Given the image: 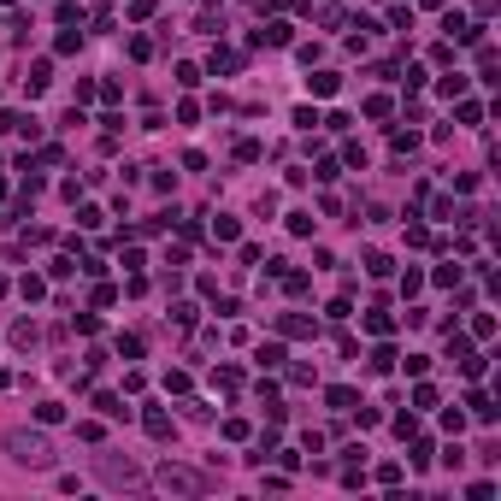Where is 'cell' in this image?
<instances>
[{
	"label": "cell",
	"instance_id": "ac0fdd59",
	"mask_svg": "<svg viewBox=\"0 0 501 501\" xmlns=\"http://www.w3.org/2000/svg\"><path fill=\"white\" fill-rule=\"evenodd\" d=\"M18 289H24V301H42V295H47V283H42V278H24Z\"/></svg>",
	"mask_w": 501,
	"mask_h": 501
},
{
	"label": "cell",
	"instance_id": "7402d4cb",
	"mask_svg": "<svg viewBox=\"0 0 501 501\" xmlns=\"http://www.w3.org/2000/svg\"><path fill=\"white\" fill-rule=\"evenodd\" d=\"M18 124H24V118H18V112H6V106H0V130H18Z\"/></svg>",
	"mask_w": 501,
	"mask_h": 501
},
{
	"label": "cell",
	"instance_id": "603a6c76",
	"mask_svg": "<svg viewBox=\"0 0 501 501\" xmlns=\"http://www.w3.org/2000/svg\"><path fill=\"white\" fill-rule=\"evenodd\" d=\"M0 6H12V0H0Z\"/></svg>",
	"mask_w": 501,
	"mask_h": 501
},
{
	"label": "cell",
	"instance_id": "ba28073f",
	"mask_svg": "<svg viewBox=\"0 0 501 501\" xmlns=\"http://www.w3.org/2000/svg\"><path fill=\"white\" fill-rule=\"evenodd\" d=\"M47 77H53V65H47V59H36V65H29V77H24V83H29V95H42V88H47Z\"/></svg>",
	"mask_w": 501,
	"mask_h": 501
},
{
	"label": "cell",
	"instance_id": "9c48e42d",
	"mask_svg": "<svg viewBox=\"0 0 501 501\" xmlns=\"http://www.w3.org/2000/svg\"><path fill=\"white\" fill-rule=\"evenodd\" d=\"M254 360H260L265 371H278V366H283V348H278V342H260V348H254Z\"/></svg>",
	"mask_w": 501,
	"mask_h": 501
},
{
	"label": "cell",
	"instance_id": "ffe728a7",
	"mask_svg": "<svg viewBox=\"0 0 501 501\" xmlns=\"http://www.w3.org/2000/svg\"><path fill=\"white\" fill-rule=\"evenodd\" d=\"M324 401H330V407H337V413H348V407H354V389H330V395H324Z\"/></svg>",
	"mask_w": 501,
	"mask_h": 501
},
{
	"label": "cell",
	"instance_id": "7c38bea8",
	"mask_svg": "<svg viewBox=\"0 0 501 501\" xmlns=\"http://www.w3.org/2000/svg\"><path fill=\"white\" fill-rule=\"evenodd\" d=\"M466 401H472V413H478V419H484V425H489V419H496V407H489V395H484V389H472Z\"/></svg>",
	"mask_w": 501,
	"mask_h": 501
},
{
	"label": "cell",
	"instance_id": "44dd1931",
	"mask_svg": "<svg viewBox=\"0 0 501 501\" xmlns=\"http://www.w3.org/2000/svg\"><path fill=\"white\" fill-rule=\"evenodd\" d=\"M389 24H395V29H413V6H389Z\"/></svg>",
	"mask_w": 501,
	"mask_h": 501
},
{
	"label": "cell",
	"instance_id": "3957f363",
	"mask_svg": "<svg viewBox=\"0 0 501 501\" xmlns=\"http://www.w3.org/2000/svg\"><path fill=\"white\" fill-rule=\"evenodd\" d=\"M95 472H101V484H112V489H136L142 484V466H136L130 454H101Z\"/></svg>",
	"mask_w": 501,
	"mask_h": 501
},
{
	"label": "cell",
	"instance_id": "8992f818",
	"mask_svg": "<svg viewBox=\"0 0 501 501\" xmlns=\"http://www.w3.org/2000/svg\"><path fill=\"white\" fill-rule=\"evenodd\" d=\"M278 330H283V337H313L319 324H313V319H301V313H289V319H278Z\"/></svg>",
	"mask_w": 501,
	"mask_h": 501
},
{
	"label": "cell",
	"instance_id": "6da1fadb",
	"mask_svg": "<svg viewBox=\"0 0 501 501\" xmlns=\"http://www.w3.org/2000/svg\"><path fill=\"white\" fill-rule=\"evenodd\" d=\"M154 484H160L165 496H206V489H212V478H206V472H195V466H177V460H165V466L154 472Z\"/></svg>",
	"mask_w": 501,
	"mask_h": 501
},
{
	"label": "cell",
	"instance_id": "30bf717a",
	"mask_svg": "<svg viewBox=\"0 0 501 501\" xmlns=\"http://www.w3.org/2000/svg\"><path fill=\"white\" fill-rule=\"evenodd\" d=\"M366 330H371V337H389V330H395V319H389V313H366Z\"/></svg>",
	"mask_w": 501,
	"mask_h": 501
},
{
	"label": "cell",
	"instance_id": "9a60e30c",
	"mask_svg": "<svg viewBox=\"0 0 501 501\" xmlns=\"http://www.w3.org/2000/svg\"><path fill=\"white\" fill-rule=\"evenodd\" d=\"M472 337L489 342V337H496V319H489V313H478V319H472Z\"/></svg>",
	"mask_w": 501,
	"mask_h": 501
},
{
	"label": "cell",
	"instance_id": "4fadbf2b",
	"mask_svg": "<svg viewBox=\"0 0 501 501\" xmlns=\"http://www.w3.org/2000/svg\"><path fill=\"white\" fill-rule=\"evenodd\" d=\"M77 47H83V36H77V29H59V42H53V53H77Z\"/></svg>",
	"mask_w": 501,
	"mask_h": 501
},
{
	"label": "cell",
	"instance_id": "5bb4252c",
	"mask_svg": "<svg viewBox=\"0 0 501 501\" xmlns=\"http://www.w3.org/2000/svg\"><path fill=\"white\" fill-rule=\"evenodd\" d=\"M366 271H371V278H389L395 265H389V254H366Z\"/></svg>",
	"mask_w": 501,
	"mask_h": 501
},
{
	"label": "cell",
	"instance_id": "277c9868",
	"mask_svg": "<svg viewBox=\"0 0 501 501\" xmlns=\"http://www.w3.org/2000/svg\"><path fill=\"white\" fill-rule=\"evenodd\" d=\"M142 425H147V437H160V442H165V437H171V413H165V407H147V413H142Z\"/></svg>",
	"mask_w": 501,
	"mask_h": 501
},
{
	"label": "cell",
	"instance_id": "2e32d148",
	"mask_svg": "<svg viewBox=\"0 0 501 501\" xmlns=\"http://www.w3.org/2000/svg\"><path fill=\"white\" fill-rule=\"evenodd\" d=\"M12 342H18V348H36V324H29V319L12 324Z\"/></svg>",
	"mask_w": 501,
	"mask_h": 501
},
{
	"label": "cell",
	"instance_id": "8fae6325",
	"mask_svg": "<svg viewBox=\"0 0 501 501\" xmlns=\"http://www.w3.org/2000/svg\"><path fill=\"white\" fill-rule=\"evenodd\" d=\"M307 88H313V95H337V71H319V77H307Z\"/></svg>",
	"mask_w": 501,
	"mask_h": 501
},
{
	"label": "cell",
	"instance_id": "52a82bcc",
	"mask_svg": "<svg viewBox=\"0 0 501 501\" xmlns=\"http://www.w3.org/2000/svg\"><path fill=\"white\" fill-rule=\"evenodd\" d=\"M289 36H295V29L283 24V18H278V24H265L260 36H254V42H271V47H289Z\"/></svg>",
	"mask_w": 501,
	"mask_h": 501
},
{
	"label": "cell",
	"instance_id": "7a4b0ae2",
	"mask_svg": "<svg viewBox=\"0 0 501 501\" xmlns=\"http://www.w3.org/2000/svg\"><path fill=\"white\" fill-rule=\"evenodd\" d=\"M6 454L18 460V466H53V448H47V437L42 430H6Z\"/></svg>",
	"mask_w": 501,
	"mask_h": 501
},
{
	"label": "cell",
	"instance_id": "5b68a950",
	"mask_svg": "<svg viewBox=\"0 0 501 501\" xmlns=\"http://www.w3.org/2000/svg\"><path fill=\"white\" fill-rule=\"evenodd\" d=\"M95 413H101V419H130V407H124L112 389H101V395H95Z\"/></svg>",
	"mask_w": 501,
	"mask_h": 501
},
{
	"label": "cell",
	"instance_id": "d6986e66",
	"mask_svg": "<svg viewBox=\"0 0 501 501\" xmlns=\"http://www.w3.org/2000/svg\"><path fill=\"white\" fill-rule=\"evenodd\" d=\"M289 230L295 236H313V212H289Z\"/></svg>",
	"mask_w": 501,
	"mask_h": 501
},
{
	"label": "cell",
	"instance_id": "e0dca14e",
	"mask_svg": "<svg viewBox=\"0 0 501 501\" xmlns=\"http://www.w3.org/2000/svg\"><path fill=\"white\" fill-rule=\"evenodd\" d=\"M36 419H42V425H59V419H65V407H59V401H42V407H36Z\"/></svg>",
	"mask_w": 501,
	"mask_h": 501
}]
</instances>
